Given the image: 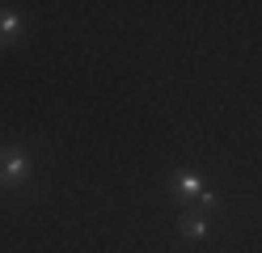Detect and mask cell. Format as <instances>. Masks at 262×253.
<instances>
[{
    "label": "cell",
    "instance_id": "cell-1",
    "mask_svg": "<svg viewBox=\"0 0 262 253\" xmlns=\"http://www.w3.org/2000/svg\"><path fill=\"white\" fill-rule=\"evenodd\" d=\"M34 173V156H30L26 148L17 144H0V186H9V190H21Z\"/></svg>",
    "mask_w": 262,
    "mask_h": 253
},
{
    "label": "cell",
    "instance_id": "cell-2",
    "mask_svg": "<svg viewBox=\"0 0 262 253\" xmlns=\"http://www.w3.org/2000/svg\"><path fill=\"white\" fill-rule=\"evenodd\" d=\"M207 190V177L199 173V169H178L173 173V198H178V211L182 207H194V202L203 198Z\"/></svg>",
    "mask_w": 262,
    "mask_h": 253
},
{
    "label": "cell",
    "instance_id": "cell-3",
    "mask_svg": "<svg viewBox=\"0 0 262 253\" xmlns=\"http://www.w3.org/2000/svg\"><path fill=\"white\" fill-rule=\"evenodd\" d=\"M178 232H182L186 241L203 245L207 236H211V215L199 211V207H182V211H178Z\"/></svg>",
    "mask_w": 262,
    "mask_h": 253
},
{
    "label": "cell",
    "instance_id": "cell-4",
    "mask_svg": "<svg viewBox=\"0 0 262 253\" xmlns=\"http://www.w3.org/2000/svg\"><path fill=\"white\" fill-rule=\"evenodd\" d=\"M26 34V17L17 9H5L0 5V47H17Z\"/></svg>",
    "mask_w": 262,
    "mask_h": 253
}]
</instances>
